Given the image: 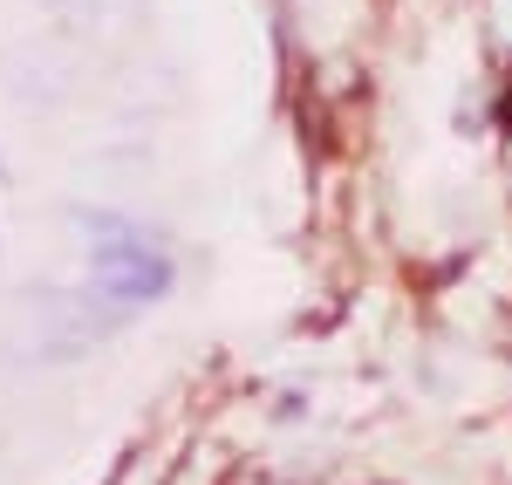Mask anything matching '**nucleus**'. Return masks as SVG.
<instances>
[{"label": "nucleus", "mask_w": 512, "mask_h": 485, "mask_svg": "<svg viewBox=\"0 0 512 485\" xmlns=\"http://www.w3.org/2000/svg\"><path fill=\"white\" fill-rule=\"evenodd\" d=\"M82 287L103 294L123 315H137V308H151V301H164V294L178 287V267H171V253L151 246V233H144V240H123V246H96Z\"/></svg>", "instance_id": "7ed1b4c3"}, {"label": "nucleus", "mask_w": 512, "mask_h": 485, "mask_svg": "<svg viewBox=\"0 0 512 485\" xmlns=\"http://www.w3.org/2000/svg\"><path fill=\"white\" fill-rule=\"evenodd\" d=\"M82 89V55L69 35H48V41H14V48H0V96L14 103V110H62L69 96Z\"/></svg>", "instance_id": "f03ea898"}, {"label": "nucleus", "mask_w": 512, "mask_h": 485, "mask_svg": "<svg viewBox=\"0 0 512 485\" xmlns=\"http://www.w3.org/2000/svg\"><path fill=\"white\" fill-rule=\"evenodd\" d=\"M82 164H89L96 185H144V178H151V144H144V137H117V144L89 151Z\"/></svg>", "instance_id": "39448f33"}, {"label": "nucleus", "mask_w": 512, "mask_h": 485, "mask_svg": "<svg viewBox=\"0 0 512 485\" xmlns=\"http://www.w3.org/2000/svg\"><path fill=\"white\" fill-rule=\"evenodd\" d=\"M137 14H144V0H62L55 7L69 41H117L123 28H137Z\"/></svg>", "instance_id": "20e7f679"}, {"label": "nucleus", "mask_w": 512, "mask_h": 485, "mask_svg": "<svg viewBox=\"0 0 512 485\" xmlns=\"http://www.w3.org/2000/svg\"><path fill=\"white\" fill-rule=\"evenodd\" d=\"M130 322L123 308H110L103 294L89 287H28L21 294V315H14V342H21V363H82L96 356L117 328Z\"/></svg>", "instance_id": "f257e3e1"}]
</instances>
